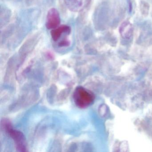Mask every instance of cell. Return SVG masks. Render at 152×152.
Segmentation results:
<instances>
[{"instance_id": "cell-6", "label": "cell", "mask_w": 152, "mask_h": 152, "mask_svg": "<svg viewBox=\"0 0 152 152\" xmlns=\"http://www.w3.org/2000/svg\"><path fill=\"white\" fill-rule=\"evenodd\" d=\"M120 31L122 36L126 38L130 37L132 34V27L129 23L123 24L120 28Z\"/></svg>"}, {"instance_id": "cell-4", "label": "cell", "mask_w": 152, "mask_h": 152, "mask_svg": "<svg viewBox=\"0 0 152 152\" xmlns=\"http://www.w3.org/2000/svg\"><path fill=\"white\" fill-rule=\"evenodd\" d=\"M71 32V28L69 26L62 25L56 29L52 30L51 35L52 39L55 42L58 41L64 34H69Z\"/></svg>"}, {"instance_id": "cell-3", "label": "cell", "mask_w": 152, "mask_h": 152, "mask_svg": "<svg viewBox=\"0 0 152 152\" xmlns=\"http://www.w3.org/2000/svg\"><path fill=\"white\" fill-rule=\"evenodd\" d=\"M60 15L56 9L52 8L48 12L46 20V27L49 30H53L59 26L60 23Z\"/></svg>"}, {"instance_id": "cell-1", "label": "cell", "mask_w": 152, "mask_h": 152, "mask_svg": "<svg viewBox=\"0 0 152 152\" xmlns=\"http://www.w3.org/2000/svg\"><path fill=\"white\" fill-rule=\"evenodd\" d=\"M75 103L80 108H84L91 104L95 100V96L92 92L83 87L76 88L73 94Z\"/></svg>"}, {"instance_id": "cell-5", "label": "cell", "mask_w": 152, "mask_h": 152, "mask_svg": "<svg viewBox=\"0 0 152 152\" xmlns=\"http://www.w3.org/2000/svg\"><path fill=\"white\" fill-rule=\"evenodd\" d=\"M88 0H65L67 7L73 11H79L86 5Z\"/></svg>"}, {"instance_id": "cell-2", "label": "cell", "mask_w": 152, "mask_h": 152, "mask_svg": "<svg viewBox=\"0 0 152 152\" xmlns=\"http://www.w3.org/2000/svg\"><path fill=\"white\" fill-rule=\"evenodd\" d=\"M6 127L9 134L15 141L18 150L23 152L26 151L24 136L23 133L20 131L12 129L10 125H7Z\"/></svg>"}]
</instances>
